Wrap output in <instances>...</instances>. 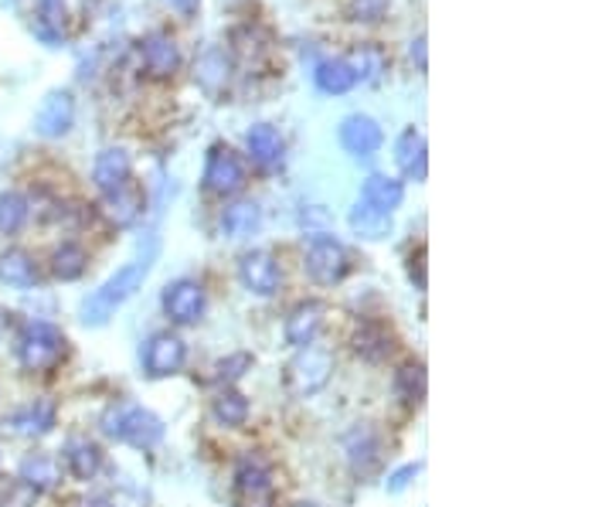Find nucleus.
Here are the masks:
<instances>
[{
  "label": "nucleus",
  "instance_id": "obj_1",
  "mask_svg": "<svg viewBox=\"0 0 612 507\" xmlns=\"http://www.w3.org/2000/svg\"><path fill=\"white\" fill-rule=\"evenodd\" d=\"M157 252H160V242H157V236H151L147 246H139V252H136L126 266H120L96 293L82 300V310H79L82 324H85V328H103L106 320H110L139 287L147 283V276H151V269H154V262H157Z\"/></svg>",
  "mask_w": 612,
  "mask_h": 507
},
{
  "label": "nucleus",
  "instance_id": "obj_2",
  "mask_svg": "<svg viewBox=\"0 0 612 507\" xmlns=\"http://www.w3.org/2000/svg\"><path fill=\"white\" fill-rule=\"evenodd\" d=\"M14 354L21 372L28 375H49L65 361L69 354V338L62 334L52 320H24L14 334Z\"/></svg>",
  "mask_w": 612,
  "mask_h": 507
},
{
  "label": "nucleus",
  "instance_id": "obj_3",
  "mask_svg": "<svg viewBox=\"0 0 612 507\" xmlns=\"http://www.w3.org/2000/svg\"><path fill=\"white\" fill-rule=\"evenodd\" d=\"M103 433L116 443L151 449L164 439V423L157 412L136 405V402H113L103 412Z\"/></svg>",
  "mask_w": 612,
  "mask_h": 507
},
{
  "label": "nucleus",
  "instance_id": "obj_4",
  "mask_svg": "<svg viewBox=\"0 0 612 507\" xmlns=\"http://www.w3.org/2000/svg\"><path fill=\"white\" fill-rule=\"evenodd\" d=\"M331 375H334V354L317 344H307V348H297V354L287 361L282 385H287L293 399H310L326 389Z\"/></svg>",
  "mask_w": 612,
  "mask_h": 507
},
{
  "label": "nucleus",
  "instance_id": "obj_5",
  "mask_svg": "<svg viewBox=\"0 0 612 507\" xmlns=\"http://www.w3.org/2000/svg\"><path fill=\"white\" fill-rule=\"evenodd\" d=\"M303 269L313 283L320 287H338L344 276L351 272V252L344 249V242H338L334 236H313L310 239V249H307V259H303Z\"/></svg>",
  "mask_w": 612,
  "mask_h": 507
},
{
  "label": "nucleus",
  "instance_id": "obj_6",
  "mask_svg": "<svg viewBox=\"0 0 612 507\" xmlns=\"http://www.w3.org/2000/svg\"><path fill=\"white\" fill-rule=\"evenodd\" d=\"M242 188H246L242 157L225 144H215L208 161H205V192H211L218 198H228V195H239Z\"/></svg>",
  "mask_w": 612,
  "mask_h": 507
},
{
  "label": "nucleus",
  "instance_id": "obj_7",
  "mask_svg": "<svg viewBox=\"0 0 612 507\" xmlns=\"http://www.w3.org/2000/svg\"><path fill=\"white\" fill-rule=\"evenodd\" d=\"M59 423V408L49 399H31L18 408H11L4 416V433L18 436V439H41L49 436Z\"/></svg>",
  "mask_w": 612,
  "mask_h": 507
},
{
  "label": "nucleus",
  "instance_id": "obj_8",
  "mask_svg": "<svg viewBox=\"0 0 612 507\" xmlns=\"http://www.w3.org/2000/svg\"><path fill=\"white\" fill-rule=\"evenodd\" d=\"M338 136H341V147H344L351 157H357V161L374 157V154L382 151V144H385L382 123L374 120V116H367V113H351V116H344Z\"/></svg>",
  "mask_w": 612,
  "mask_h": 507
},
{
  "label": "nucleus",
  "instance_id": "obj_9",
  "mask_svg": "<svg viewBox=\"0 0 612 507\" xmlns=\"http://www.w3.org/2000/svg\"><path fill=\"white\" fill-rule=\"evenodd\" d=\"M75 126V100L69 89H52L49 96L41 100L34 113V133L44 141H59Z\"/></svg>",
  "mask_w": 612,
  "mask_h": 507
},
{
  "label": "nucleus",
  "instance_id": "obj_10",
  "mask_svg": "<svg viewBox=\"0 0 612 507\" xmlns=\"http://www.w3.org/2000/svg\"><path fill=\"white\" fill-rule=\"evenodd\" d=\"M164 313L170 317V324H180V328H191L205 317V307H208V297L201 290V283L195 280H177L164 290Z\"/></svg>",
  "mask_w": 612,
  "mask_h": 507
},
{
  "label": "nucleus",
  "instance_id": "obj_11",
  "mask_svg": "<svg viewBox=\"0 0 612 507\" xmlns=\"http://www.w3.org/2000/svg\"><path fill=\"white\" fill-rule=\"evenodd\" d=\"M41 283H44L41 266L28 249H18V246L0 249V287L28 293V290H38Z\"/></svg>",
  "mask_w": 612,
  "mask_h": 507
},
{
  "label": "nucleus",
  "instance_id": "obj_12",
  "mask_svg": "<svg viewBox=\"0 0 612 507\" xmlns=\"http://www.w3.org/2000/svg\"><path fill=\"white\" fill-rule=\"evenodd\" d=\"M344 449H348V459H351V470L354 477L361 480H371V477H378L382 474V439L378 433H374L371 426H357L348 433L344 439Z\"/></svg>",
  "mask_w": 612,
  "mask_h": 507
},
{
  "label": "nucleus",
  "instance_id": "obj_13",
  "mask_svg": "<svg viewBox=\"0 0 612 507\" xmlns=\"http://www.w3.org/2000/svg\"><path fill=\"white\" fill-rule=\"evenodd\" d=\"M187 361V348L177 334L170 331H160L147 341V351H144V368L151 379H170L177 375Z\"/></svg>",
  "mask_w": 612,
  "mask_h": 507
},
{
  "label": "nucleus",
  "instance_id": "obj_14",
  "mask_svg": "<svg viewBox=\"0 0 612 507\" xmlns=\"http://www.w3.org/2000/svg\"><path fill=\"white\" fill-rule=\"evenodd\" d=\"M139 55H144V69L154 82H167L180 69V49L167 31H154L139 41Z\"/></svg>",
  "mask_w": 612,
  "mask_h": 507
},
{
  "label": "nucleus",
  "instance_id": "obj_15",
  "mask_svg": "<svg viewBox=\"0 0 612 507\" xmlns=\"http://www.w3.org/2000/svg\"><path fill=\"white\" fill-rule=\"evenodd\" d=\"M239 280L256 297H272L279 290V262L269 249H252L239 259Z\"/></svg>",
  "mask_w": 612,
  "mask_h": 507
},
{
  "label": "nucleus",
  "instance_id": "obj_16",
  "mask_svg": "<svg viewBox=\"0 0 612 507\" xmlns=\"http://www.w3.org/2000/svg\"><path fill=\"white\" fill-rule=\"evenodd\" d=\"M18 480L24 487H31L34 494H49L62 484V464L44 449L24 453L21 464H18Z\"/></svg>",
  "mask_w": 612,
  "mask_h": 507
},
{
  "label": "nucleus",
  "instance_id": "obj_17",
  "mask_svg": "<svg viewBox=\"0 0 612 507\" xmlns=\"http://www.w3.org/2000/svg\"><path fill=\"white\" fill-rule=\"evenodd\" d=\"M323 320H326V303L320 300H307V303H297L287 317V324H282V334H287V344L293 348H307L317 341V334L323 331Z\"/></svg>",
  "mask_w": 612,
  "mask_h": 507
},
{
  "label": "nucleus",
  "instance_id": "obj_18",
  "mask_svg": "<svg viewBox=\"0 0 612 507\" xmlns=\"http://www.w3.org/2000/svg\"><path fill=\"white\" fill-rule=\"evenodd\" d=\"M129 180H133V161H129V154L123 147L103 151L96 157V164H92V184L103 192V198L120 192L123 184H129Z\"/></svg>",
  "mask_w": 612,
  "mask_h": 507
},
{
  "label": "nucleus",
  "instance_id": "obj_19",
  "mask_svg": "<svg viewBox=\"0 0 612 507\" xmlns=\"http://www.w3.org/2000/svg\"><path fill=\"white\" fill-rule=\"evenodd\" d=\"M62 464L75 480L85 484L103 470V453H100L96 443L85 439V436H69L65 446H62Z\"/></svg>",
  "mask_w": 612,
  "mask_h": 507
},
{
  "label": "nucleus",
  "instance_id": "obj_20",
  "mask_svg": "<svg viewBox=\"0 0 612 507\" xmlns=\"http://www.w3.org/2000/svg\"><path fill=\"white\" fill-rule=\"evenodd\" d=\"M395 164L405 177L412 180H426V170H429V147H426V136H422L415 126H408L398 144H395Z\"/></svg>",
  "mask_w": 612,
  "mask_h": 507
},
{
  "label": "nucleus",
  "instance_id": "obj_21",
  "mask_svg": "<svg viewBox=\"0 0 612 507\" xmlns=\"http://www.w3.org/2000/svg\"><path fill=\"white\" fill-rule=\"evenodd\" d=\"M144 211H147V195H144V188L139 184H123L120 192H113V195H106V215L120 225V228H129V225H136L139 218H144Z\"/></svg>",
  "mask_w": 612,
  "mask_h": 507
},
{
  "label": "nucleus",
  "instance_id": "obj_22",
  "mask_svg": "<svg viewBox=\"0 0 612 507\" xmlns=\"http://www.w3.org/2000/svg\"><path fill=\"white\" fill-rule=\"evenodd\" d=\"M246 151L249 157L259 164V167H276L287 154V144H282V133L269 123H256L249 133H246Z\"/></svg>",
  "mask_w": 612,
  "mask_h": 507
},
{
  "label": "nucleus",
  "instance_id": "obj_23",
  "mask_svg": "<svg viewBox=\"0 0 612 507\" xmlns=\"http://www.w3.org/2000/svg\"><path fill=\"white\" fill-rule=\"evenodd\" d=\"M348 221H351V232L357 239H364V242H382V239L392 236V215L382 211V208H374V205H367V201H357L351 208Z\"/></svg>",
  "mask_w": 612,
  "mask_h": 507
},
{
  "label": "nucleus",
  "instance_id": "obj_24",
  "mask_svg": "<svg viewBox=\"0 0 612 507\" xmlns=\"http://www.w3.org/2000/svg\"><path fill=\"white\" fill-rule=\"evenodd\" d=\"M65 24H69V8L65 0H38V21H34V34L49 44V49H59L65 38Z\"/></svg>",
  "mask_w": 612,
  "mask_h": 507
},
{
  "label": "nucleus",
  "instance_id": "obj_25",
  "mask_svg": "<svg viewBox=\"0 0 612 507\" xmlns=\"http://www.w3.org/2000/svg\"><path fill=\"white\" fill-rule=\"evenodd\" d=\"M351 344H354V351L364 358V361H371V364H378V361H385L388 354H392V334L385 331V324H378V320H364V324L354 331V338H351Z\"/></svg>",
  "mask_w": 612,
  "mask_h": 507
},
{
  "label": "nucleus",
  "instance_id": "obj_26",
  "mask_svg": "<svg viewBox=\"0 0 612 507\" xmlns=\"http://www.w3.org/2000/svg\"><path fill=\"white\" fill-rule=\"evenodd\" d=\"M361 201H367V205L392 215L405 201V184L398 177H388V174H371L364 180V188H361Z\"/></svg>",
  "mask_w": 612,
  "mask_h": 507
},
{
  "label": "nucleus",
  "instance_id": "obj_27",
  "mask_svg": "<svg viewBox=\"0 0 612 507\" xmlns=\"http://www.w3.org/2000/svg\"><path fill=\"white\" fill-rule=\"evenodd\" d=\"M313 82L320 92H326V96H344V92L357 85V75L348 65V59H323L313 69Z\"/></svg>",
  "mask_w": 612,
  "mask_h": 507
},
{
  "label": "nucleus",
  "instance_id": "obj_28",
  "mask_svg": "<svg viewBox=\"0 0 612 507\" xmlns=\"http://www.w3.org/2000/svg\"><path fill=\"white\" fill-rule=\"evenodd\" d=\"M259 225H262V211H259L256 201H235L221 215V232L228 239H249V236L259 232Z\"/></svg>",
  "mask_w": 612,
  "mask_h": 507
},
{
  "label": "nucleus",
  "instance_id": "obj_29",
  "mask_svg": "<svg viewBox=\"0 0 612 507\" xmlns=\"http://www.w3.org/2000/svg\"><path fill=\"white\" fill-rule=\"evenodd\" d=\"M52 276L62 283H72V280H82L85 269H89V252L79 246V242H62L55 252H52V262H49Z\"/></svg>",
  "mask_w": 612,
  "mask_h": 507
},
{
  "label": "nucleus",
  "instance_id": "obj_30",
  "mask_svg": "<svg viewBox=\"0 0 612 507\" xmlns=\"http://www.w3.org/2000/svg\"><path fill=\"white\" fill-rule=\"evenodd\" d=\"M211 416L228 430H239L249 420V399L239 389H221L211 402Z\"/></svg>",
  "mask_w": 612,
  "mask_h": 507
},
{
  "label": "nucleus",
  "instance_id": "obj_31",
  "mask_svg": "<svg viewBox=\"0 0 612 507\" xmlns=\"http://www.w3.org/2000/svg\"><path fill=\"white\" fill-rule=\"evenodd\" d=\"M269 484H272V474L266 467V459H259V456H242L239 459V467H235V487H239L246 497L266 494Z\"/></svg>",
  "mask_w": 612,
  "mask_h": 507
},
{
  "label": "nucleus",
  "instance_id": "obj_32",
  "mask_svg": "<svg viewBox=\"0 0 612 507\" xmlns=\"http://www.w3.org/2000/svg\"><path fill=\"white\" fill-rule=\"evenodd\" d=\"M31 218V201L18 192H4L0 195V239H11L18 236L21 228Z\"/></svg>",
  "mask_w": 612,
  "mask_h": 507
},
{
  "label": "nucleus",
  "instance_id": "obj_33",
  "mask_svg": "<svg viewBox=\"0 0 612 507\" xmlns=\"http://www.w3.org/2000/svg\"><path fill=\"white\" fill-rule=\"evenodd\" d=\"M426 385H429L426 368H422L418 361H408L395 372V392L405 405H418L422 399H426Z\"/></svg>",
  "mask_w": 612,
  "mask_h": 507
},
{
  "label": "nucleus",
  "instance_id": "obj_34",
  "mask_svg": "<svg viewBox=\"0 0 612 507\" xmlns=\"http://www.w3.org/2000/svg\"><path fill=\"white\" fill-rule=\"evenodd\" d=\"M348 65L354 69L357 82H378L385 72H388V59L382 49H374V44H361L348 55Z\"/></svg>",
  "mask_w": 612,
  "mask_h": 507
},
{
  "label": "nucleus",
  "instance_id": "obj_35",
  "mask_svg": "<svg viewBox=\"0 0 612 507\" xmlns=\"http://www.w3.org/2000/svg\"><path fill=\"white\" fill-rule=\"evenodd\" d=\"M228 72H231V62H228V55H225L221 49H208V52L198 59V65H195V75H198V82H201L208 92H218V89L228 82Z\"/></svg>",
  "mask_w": 612,
  "mask_h": 507
},
{
  "label": "nucleus",
  "instance_id": "obj_36",
  "mask_svg": "<svg viewBox=\"0 0 612 507\" xmlns=\"http://www.w3.org/2000/svg\"><path fill=\"white\" fill-rule=\"evenodd\" d=\"M392 0H348V18L357 24H378L385 21Z\"/></svg>",
  "mask_w": 612,
  "mask_h": 507
},
{
  "label": "nucleus",
  "instance_id": "obj_37",
  "mask_svg": "<svg viewBox=\"0 0 612 507\" xmlns=\"http://www.w3.org/2000/svg\"><path fill=\"white\" fill-rule=\"evenodd\" d=\"M38 494L18 477H0V507H34Z\"/></svg>",
  "mask_w": 612,
  "mask_h": 507
},
{
  "label": "nucleus",
  "instance_id": "obj_38",
  "mask_svg": "<svg viewBox=\"0 0 612 507\" xmlns=\"http://www.w3.org/2000/svg\"><path fill=\"white\" fill-rule=\"evenodd\" d=\"M252 368V354H231V358H225V361H218L215 364V372H218V382H239L246 372Z\"/></svg>",
  "mask_w": 612,
  "mask_h": 507
},
{
  "label": "nucleus",
  "instance_id": "obj_39",
  "mask_svg": "<svg viewBox=\"0 0 612 507\" xmlns=\"http://www.w3.org/2000/svg\"><path fill=\"white\" fill-rule=\"evenodd\" d=\"M422 470V464H405L402 470H395L388 480H385V487H388V494H398V490H405L408 484H412V477Z\"/></svg>",
  "mask_w": 612,
  "mask_h": 507
},
{
  "label": "nucleus",
  "instance_id": "obj_40",
  "mask_svg": "<svg viewBox=\"0 0 612 507\" xmlns=\"http://www.w3.org/2000/svg\"><path fill=\"white\" fill-rule=\"evenodd\" d=\"M412 59H418V69H426V34L412 41Z\"/></svg>",
  "mask_w": 612,
  "mask_h": 507
},
{
  "label": "nucleus",
  "instance_id": "obj_41",
  "mask_svg": "<svg viewBox=\"0 0 612 507\" xmlns=\"http://www.w3.org/2000/svg\"><path fill=\"white\" fill-rule=\"evenodd\" d=\"M167 4H170L174 11H180V14H195L198 0H167Z\"/></svg>",
  "mask_w": 612,
  "mask_h": 507
},
{
  "label": "nucleus",
  "instance_id": "obj_42",
  "mask_svg": "<svg viewBox=\"0 0 612 507\" xmlns=\"http://www.w3.org/2000/svg\"><path fill=\"white\" fill-rule=\"evenodd\" d=\"M79 507H113V504L106 497H92V500H82Z\"/></svg>",
  "mask_w": 612,
  "mask_h": 507
},
{
  "label": "nucleus",
  "instance_id": "obj_43",
  "mask_svg": "<svg viewBox=\"0 0 612 507\" xmlns=\"http://www.w3.org/2000/svg\"><path fill=\"white\" fill-rule=\"evenodd\" d=\"M297 507H317V504H297Z\"/></svg>",
  "mask_w": 612,
  "mask_h": 507
}]
</instances>
